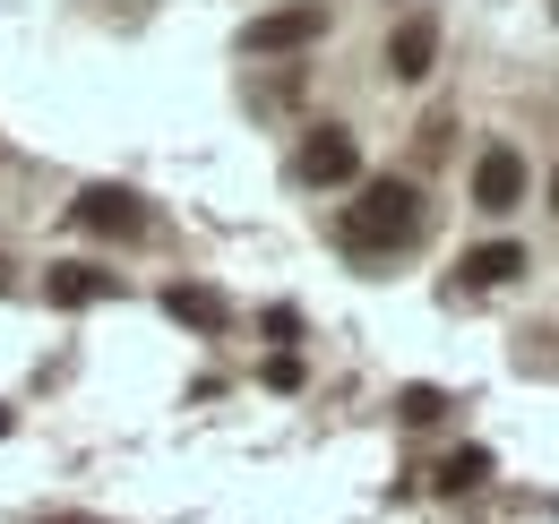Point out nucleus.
<instances>
[{"label": "nucleus", "instance_id": "f257e3e1", "mask_svg": "<svg viewBox=\"0 0 559 524\" xmlns=\"http://www.w3.org/2000/svg\"><path fill=\"white\" fill-rule=\"evenodd\" d=\"M414 233H421V190L396 181V172H388V181H361V198L345 206V241L353 250H405Z\"/></svg>", "mask_w": 559, "mask_h": 524}, {"label": "nucleus", "instance_id": "f03ea898", "mask_svg": "<svg viewBox=\"0 0 559 524\" xmlns=\"http://www.w3.org/2000/svg\"><path fill=\"white\" fill-rule=\"evenodd\" d=\"M70 224L95 233V241H139L146 224H155V206H146L130 181H86V190L70 198Z\"/></svg>", "mask_w": 559, "mask_h": 524}, {"label": "nucleus", "instance_id": "7ed1b4c3", "mask_svg": "<svg viewBox=\"0 0 559 524\" xmlns=\"http://www.w3.org/2000/svg\"><path fill=\"white\" fill-rule=\"evenodd\" d=\"M353 172H361V146H353L345 121H319V130L301 138V155H293V181L301 190H345Z\"/></svg>", "mask_w": 559, "mask_h": 524}, {"label": "nucleus", "instance_id": "20e7f679", "mask_svg": "<svg viewBox=\"0 0 559 524\" xmlns=\"http://www.w3.org/2000/svg\"><path fill=\"white\" fill-rule=\"evenodd\" d=\"M319 35H328V9H319V0H293V9H267V17L241 26V52H250V61H276V52H301V44H319Z\"/></svg>", "mask_w": 559, "mask_h": 524}, {"label": "nucleus", "instance_id": "39448f33", "mask_svg": "<svg viewBox=\"0 0 559 524\" xmlns=\"http://www.w3.org/2000/svg\"><path fill=\"white\" fill-rule=\"evenodd\" d=\"M112 293H121V275H112V266H86V259H61L44 275V301H52V310H95V301H112Z\"/></svg>", "mask_w": 559, "mask_h": 524}, {"label": "nucleus", "instance_id": "423d86ee", "mask_svg": "<svg viewBox=\"0 0 559 524\" xmlns=\"http://www.w3.org/2000/svg\"><path fill=\"white\" fill-rule=\"evenodd\" d=\"M516 198H525V155H516V146H483V164H474V206L508 215Z\"/></svg>", "mask_w": 559, "mask_h": 524}, {"label": "nucleus", "instance_id": "0eeeda50", "mask_svg": "<svg viewBox=\"0 0 559 524\" xmlns=\"http://www.w3.org/2000/svg\"><path fill=\"white\" fill-rule=\"evenodd\" d=\"M379 61H388V78H405V86L430 78V61H439V17H405V26L388 35V52H379Z\"/></svg>", "mask_w": 559, "mask_h": 524}, {"label": "nucleus", "instance_id": "6e6552de", "mask_svg": "<svg viewBox=\"0 0 559 524\" xmlns=\"http://www.w3.org/2000/svg\"><path fill=\"white\" fill-rule=\"evenodd\" d=\"M164 319H181V327H199V335H224L233 327V301L215 284H164Z\"/></svg>", "mask_w": 559, "mask_h": 524}, {"label": "nucleus", "instance_id": "1a4fd4ad", "mask_svg": "<svg viewBox=\"0 0 559 524\" xmlns=\"http://www.w3.org/2000/svg\"><path fill=\"white\" fill-rule=\"evenodd\" d=\"M490 481V448H448V456L430 464V490L439 499H465V490H483Z\"/></svg>", "mask_w": 559, "mask_h": 524}, {"label": "nucleus", "instance_id": "9d476101", "mask_svg": "<svg viewBox=\"0 0 559 524\" xmlns=\"http://www.w3.org/2000/svg\"><path fill=\"white\" fill-rule=\"evenodd\" d=\"M516 266H525L516 241H483V250H465V259H456V275H465L474 293H490V284H516Z\"/></svg>", "mask_w": 559, "mask_h": 524}, {"label": "nucleus", "instance_id": "9b49d317", "mask_svg": "<svg viewBox=\"0 0 559 524\" xmlns=\"http://www.w3.org/2000/svg\"><path fill=\"white\" fill-rule=\"evenodd\" d=\"M439 413H448V395H439V388H405V395H396V421H405V430H430Z\"/></svg>", "mask_w": 559, "mask_h": 524}, {"label": "nucleus", "instance_id": "f8f14e48", "mask_svg": "<svg viewBox=\"0 0 559 524\" xmlns=\"http://www.w3.org/2000/svg\"><path fill=\"white\" fill-rule=\"evenodd\" d=\"M267 388H276V395L301 388V361H293V353H276V361H267Z\"/></svg>", "mask_w": 559, "mask_h": 524}, {"label": "nucleus", "instance_id": "ddd939ff", "mask_svg": "<svg viewBox=\"0 0 559 524\" xmlns=\"http://www.w3.org/2000/svg\"><path fill=\"white\" fill-rule=\"evenodd\" d=\"M267 335H276V344H293V335H301V310H284V301H276V310H267Z\"/></svg>", "mask_w": 559, "mask_h": 524}, {"label": "nucleus", "instance_id": "4468645a", "mask_svg": "<svg viewBox=\"0 0 559 524\" xmlns=\"http://www.w3.org/2000/svg\"><path fill=\"white\" fill-rule=\"evenodd\" d=\"M44 524H104V516H44Z\"/></svg>", "mask_w": 559, "mask_h": 524}, {"label": "nucleus", "instance_id": "2eb2a0df", "mask_svg": "<svg viewBox=\"0 0 559 524\" xmlns=\"http://www.w3.org/2000/svg\"><path fill=\"white\" fill-rule=\"evenodd\" d=\"M9 430H17V413H9V404H0V439H9Z\"/></svg>", "mask_w": 559, "mask_h": 524}, {"label": "nucleus", "instance_id": "dca6fc26", "mask_svg": "<svg viewBox=\"0 0 559 524\" xmlns=\"http://www.w3.org/2000/svg\"><path fill=\"white\" fill-rule=\"evenodd\" d=\"M551 215H559V172H551Z\"/></svg>", "mask_w": 559, "mask_h": 524}, {"label": "nucleus", "instance_id": "f3484780", "mask_svg": "<svg viewBox=\"0 0 559 524\" xmlns=\"http://www.w3.org/2000/svg\"><path fill=\"white\" fill-rule=\"evenodd\" d=\"M0 284H9V266H0Z\"/></svg>", "mask_w": 559, "mask_h": 524}]
</instances>
